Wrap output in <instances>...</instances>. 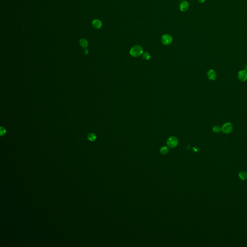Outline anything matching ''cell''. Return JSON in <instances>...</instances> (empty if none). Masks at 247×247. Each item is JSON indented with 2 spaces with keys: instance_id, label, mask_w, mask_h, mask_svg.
<instances>
[{
  "instance_id": "obj_1",
  "label": "cell",
  "mask_w": 247,
  "mask_h": 247,
  "mask_svg": "<svg viewBox=\"0 0 247 247\" xmlns=\"http://www.w3.org/2000/svg\"><path fill=\"white\" fill-rule=\"evenodd\" d=\"M130 55L133 57L136 58L140 56L143 53V49L140 45H135L130 49Z\"/></svg>"
},
{
  "instance_id": "obj_2",
  "label": "cell",
  "mask_w": 247,
  "mask_h": 247,
  "mask_svg": "<svg viewBox=\"0 0 247 247\" xmlns=\"http://www.w3.org/2000/svg\"><path fill=\"white\" fill-rule=\"evenodd\" d=\"M178 144V140L175 137H170L167 141V145L170 148H175Z\"/></svg>"
},
{
  "instance_id": "obj_3",
  "label": "cell",
  "mask_w": 247,
  "mask_h": 247,
  "mask_svg": "<svg viewBox=\"0 0 247 247\" xmlns=\"http://www.w3.org/2000/svg\"><path fill=\"white\" fill-rule=\"evenodd\" d=\"M161 42L163 44L166 45L170 44L172 42V37L169 34H165L163 35L161 38Z\"/></svg>"
},
{
  "instance_id": "obj_4",
  "label": "cell",
  "mask_w": 247,
  "mask_h": 247,
  "mask_svg": "<svg viewBox=\"0 0 247 247\" xmlns=\"http://www.w3.org/2000/svg\"><path fill=\"white\" fill-rule=\"evenodd\" d=\"M221 130L224 133L228 134L233 130V126L230 123H226L222 126Z\"/></svg>"
},
{
  "instance_id": "obj_5",
  "label": "cell",
  "mask_w": 247,
  "mask_h": 247,
  "mask_svg": "<svg viewBox=\"0 0 247 247\" xmlns=\"http://www.w3.org/2000/svg\"><path fill=\"white\" fill-rule=\"evenodd\" d=\"M238 77L241 81H245L247 79V72L245 70L241 71L238 73Z\"/></svg>"
},
{
  "instance_id": "obj_6",
  "label": "cell",
  "mask_w": 247,
  "mask_h": 247,
  "mask_svg": "<svg viewBox=\"0 0 247 247\" xmlns=\"http://www.w3.org/2000/svg\"><path fill=\"white\" fill-rule=\"evenodd\" d=\"M189 8V3L187 1H183L180 4V9L182 11H186Z\"/></svg>"
},
{
  "instance_id": "obj_7",
  "label": "cell",
  "mask_w": 247,
  "mask_h": 247,
  "mask_svg": "<svg viewBox=\"0 0 247 247\" xmlns=\"http://www.w3.org/2000/svg\"><path fill=\"white\" fill-rule=\"evenodd\" d=\"M207 75L208 79L211 80H214L216 78V73L213 70H209L207 73Z\"/></svg>"
},
{
  "instance_id": "obj_8",
  "label": "cell",
  "mask_w": 247,
  "mask_h": 247,
  "mask_svg": "<svg viewBox=\"0 0 247 247\" xmlns=\"http://www.w3.org/2000/svg\"><path fill=\"white\" fill-rule=\"evenodd\" d=\"M92 25L96 29H100L102 26V22L98 19H95L92 22Z\"/></svg>"
},
{
  "instance_id": "obj_9",
  "label": "cell",
  "mask_w": 247,
  "mask_h": 247,
  "mask_svg": "<svg viewBox=\"0 0 247 247\" xmlns=\"http://www.w3.org/2000/svg\"><path fill=\"white\" fill-rule=\"evenodd\" d=\"M80 44L84 48H86L88 46V43L85 39H81L80 40Z\"/></svg>"
},
{
  "instance_id": "obj_10",
  "label": "cell",
  "mask_w": 247,
  "mask_h": 247,
  "mask_svg": "<svg viewBox=\"0 0 247 247\" xmlns=\"http://www.w3.org/2000/svg\"><path fill=\"white\" fill-rule=\"evenodd\" d=\"M239 178L242 180L247 179V173L245 171H241L239 173Z\"/></svg>"
},
{
  "instance_id": "obj_11",
  "label": "cell",
  "mask_w": 247,
  "mask_h": 247,
  "mask_svg": "<svg viewBox=\"0 0 247 247\" xmlns=\"http://www.w3.org/2000/svg\"><path fill=\"white\" fill-rule=\"evenodd\" d=\"M87 138L91 142H93V141H95V140L97 138V136L94 133H89L88 136H87Z\"/></svg>"
},
{
  "instance_id": "obj_12",
  "label": "cell",
  "mask_w": 247,
  "mask_h": 247,
  "mask_svg": "<svg viewBox=\"0 0 247 247\" xmlns=\"http://www.w3.org/2000/svg\"><path fill=\"white\" fill-rule=\"evenodd\" d=\"M169 152V148L166 146H163L160 149V153L162 155H166Z\"/></svg>"
},
{
  "instance_id": "obj_13",
  "label": "cell",
  "mask_w": 247,
  "mask_h": 247,
  "mask_svg": "<svg viewBox=\"0 0 247 247\" xmlns=\"http://www.w3.org/2000/svg\"><path fill=\"white\" fill-rule=\"evenodd\" d=\"M150 54L148 53V52H145L144 53L143 55V59L146 60H149L150 58Z\"/></svg>"
},
{
  "instance_id": "obj_14",
  "label": "cell",
  "mask_w": 247,
  "mask_h": 247,
  "mask_svg": "<svg viewBox=\"0 0 247 247\" xmlns=\"http://www.w3.org/2000/svg\"><path fill=\"white\" fill-rule=\"evenodd\" d=\"M212 130H213V131L214 132L216 133H218L220 132L221 131V128L219 127H218V126H214V127H213Z\"/></svg>"
},
{
  "instance_id": "obj_15",
  "label": "cell",
  "mask_w": 247,
  "mask_h": 247,
  "mask_svg": "<svg viewBox=\"0 0 247 247\" xmlns=\"http://www.w3.org/2000/svg\"><path fill=\"white\" fill-rule=\"evenodd\" d=\"M6 133V130L3 127H0V136H3Z\"/></svg>"
},
{
  "instance_id": "obj_16",
  "label": "cell",
  "mask_w": 247,
  "mask_h": 247,
  "mask_svg": "<svg viewBox=\"0 0 247 247\" xmlns=\"http://www.w3.org/2000/svg\"><path fill=\"white\" fill-rule=\"evenodd\" d=\"M88 50L87 48H85V50H84V53L85 54H87L88 53Z\"/></svg>"
},
{
  "instance_id": "obj_17",
  "label": "cell",
  "mask_w": 247,
  "mask_h": 247,
  "mask_svg": "<svg viewBox=\"0 0 247 247\" xmlns=\"http://www.w3.org/2000/svg\"><path fill=\"white\" fill-rule=\"evenodd\" d=\"M206 0H198V1H199L200 2H204Z\"/></svg>"
},
{
  "instance_id": "obj_18",
  "label": "cell",
  "mask_w": 247,
  "mask_h": 247,
  "mask_svg": "<svg viewBox=\"0 0 247 247\" xmlns=\"http://www.w3.org/2000/svg\"><path fill=\"white\" fill-rule=\"evenodd\" d=\"M245 71L247 72V65H246V66H245Z\"/></svg>"
}]
</instances>
